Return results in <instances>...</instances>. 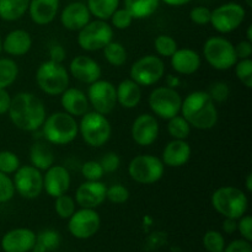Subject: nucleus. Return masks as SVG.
Here are the masks:
<instances>
[{"instance_id":"3c124183","label":"nucleus","mask_w":252,"mask_h":252,"mask_svg":"<svg viewBox=\"0 0 252 252\" xmlns=\"http://www.w3.org/2000/svg\"><path fill=\"white\" fill-rule=\"evenodd\" d=\"M234 48H235V54L238 61L240 59H249L252 56V42L248 41H241L238 44H234Z\"/></svg>"},{"instance_id":"6ab92c4d","label":"nucleus","mask_w":252,"mask_h":252,"mask_svg":"<svg viewBox=\"0 0 252 252\" xmlns=\"http://www.w3.org/2000/svg\"><path fill=\"white\" fill-rule=\"evenodd\" d=\"M68 71L69 75L73 76L75 80L88 84V85L97 81L102 75V69L100 64L91 57L84 56V54L71 59Z\"/></svg>"},{"instance_id":"4468645a","label":"nucleus","mask_w":252,"mask_h":252,"mask_svg":"<svg viewBox=\"0 0 252 252\" xmlns=\"http://www.w3.org/2000/svg\"><path fill=\"white\" fill-rule=\"evenodd\" d=\"M101 226V217L96 209L80 208L68 219V231L73 238L86 240L97 234Z\"/></svg>"},{"instance_id":"6e6d98bb","label":"nucleus","mask_w":252,"mask_h":252,"mask_svg":"<svg viewBox=\"0 0 252 252\" xmlns=\"http://www.w3.org/2000/svg\"><path fill=\"white\" fill-rule=\"evenodd\" d=\"M164 4L169 5V6H184V5H187L189 2H191L192 0H160Z\"/></svg>"},{"instance_id":"a878e982","label":"nucleus","mask_w":252,"mask_h":252,"mask_svg":"<svg viewBox=\"0 0 252 252\" xmlns=\"http://www.w3.org/2000/svg\"><path fill=\"white\" fill-rule=\"evenodd\" d=\"M32 37L26 30L16 29L10 31L2 39V51L10 57L26 56L32 48Z\"/></svg>"},{"instance_id":"5701e85b","label":"nucleus","mask_w":252,"mask_h":252,"mask_svg":"<svg viewBox=\"0 0 252 252\" xmlns=\"http://www.w3.org/2000/svg\"><path fill=\"white\" fill-rule=\"evenodd\" d=\"M170 64L175 73L180 75H192L201 68L202 57L198 52L191 48H177L170 57Z\"/></svg>"},{"instance_id":"423d86ee","label":"nucleus","mask_w":252,"mask_h":252,"mask_svg":"<svg viewBox=\"0 0 252 252\" xmlns=\"http://www.w3.org/2000/svg\"><path fill=\"white\" fill-rule=\"evenodd\" d=\"M79 134L91 148H101L110 140L112 126L105 115L88 111L79 122Z\"/></svg>"},{"instance_id":"ea45409f","label":"nucleus","mask_w":252,"mask_h":252,"mask_svg":"<svg viewBox=\"0 0 252 252\" xmlns=\"http://www.w3.org/2000/svg\"><path fill=\"white\" fill-rule=\"evenodd\" d=\"M21 166L19 157L10 150L0 152V172L6 175H14Z\"/></svg>"},{"instance_id":"2eb2a0df","label":"nucleus","mask_w":252,"mask_h":252,"mask_svg":"<svg viewBox=\"0 0 252 252\" xmlns=\"http://www.w3.org/2000/svg\"><path fill=\"white\" fill-rule=\"evenodd\" d=\"M86 96L94 111L101 115H110L117 106L116 86L108 80L98 79L95 83L90 84Z\"/></svg>"},{"instance_id":"de8ad7c7","label":"nucleus","mask_w":252,"mask_h":252,"mask_svg":"<svg viewBox=\"0 0 252 252\" xmlns=\"http://www.w3.org/2000/svg\"><path fill=\"white\" fill-rule=\"evenodd\" d=\"M100 164L102 166L103 171L107 174H112V172L117 171L121 166V158L120 155L116 153L110 152L107 154L103 155L100 160Z\"/></svg>"},{"instance_id":"37998d69","label":"nucleus","mask_w":252,"mask_h":252,"mask_svg":"<svg viewBox=\"0 0 252 252\" xmlns=\"http://www.w3.org/2000/svg\"><path fill=\"white\" fill-rule=\"evenodd\" d=\"M81 175L86 181H100L105 175V171H103L100 161L89 160V161L84 162L81 166Z\"/></svg>"},{"instance_id":"79ce46f5","label":"nucleus","mask_w":252,"mask_h":252,"mask_svg":"<svg viewBox=\"0 0 252 252\" xmlns=\"http://www.w3.org/2000/svg\"><path fill=\"white\" fill-rule=\"evenodd\" d=\"M129 199V191L123 185L117 184L107 187L106 191V201H110L113 204H123Z\"/></svg>"},{"instance_id":"58836bf2","label":"nucleus","mask_w":252,"mask_h":252,"mask_svg":"<svg viewBox=\"0 0 252 252\" xmlns=\"http://www.w3.org/2000/svg\"><path fill=\"white\" fill-rule=\"evenodd\" d=\"M235 69V75L238 80L243 84L245 88H252V61L249 59H240L233 66Z\"/></svg>"},{"instance_id":"393cba45","label":"nucleus","mask_w":252,"mask_h":252,"mask_svg":"<svg viewBox=\"0 0 252 252\" xmlns=\"http://www.w3.org/2000/svg\"><path fill=\"white\" fill-rule=\"evenodd\" d=\"M61 106L64 112L73 117H81L89 111L88 96L78 88H68L61 94Z\"/></svg>"},{"instance_id":"864d4df0","label":"nucleus","mask_w":252,"mask_h":252,"mask_svg":"<svg viewBox=\"0 0 252 252\" xmlns=\"http://www.w3.org/2000/svg\"><path fill=\"white\" fill-rule=\"evenodd\" d=\"M11 96L6 89H0V116L6 115L11 105Z\"/></svg>"},{"instance_id":"7ed1b4c3","label":"nucleus","mask_w":252,"mask_h":252,"mask_svg":"<svg viewBox=\"0 0 252 252\" xmlns=\"http://www.w3.org/2000/svg\"><path fill=\"white\" fill-rule=\"evenodd\" d=\"M44 140L52 145H68L79 134V123L75 117L64 111L53 112L47 116L41 127Z\"/></svg>"},{"instance_id":"4c0bfd02","label":"nucleus","mask_w":252,"mask_h":252,"mask_svg":"<svg viewBox=\"0 0 252 252\" xmlns=\"http://www.w3.org/2000/svg\"><path fill=\"white\" fill-rule=\"evenodd\" d=\"M203 248L207 252H223L225 248V239L218 230H208L203 235Z\"/></svg>"},{"instance_id":"9b49d317","label":"nucleus","mask_w":252,"mask_h":252,"mask_svg":"<svg viewBox=\"0 0 252 252\" xmlns=\"http://www.w3.org/2000/svg\"><path fill=\"white\" fill-rule=\"evenodd\" d=\"M165 75V63L162 58L155 54H147L132 64L129 79L143 88H149L159 83Z\"/></svg>"},{"instance_id":"09e8293b","label":"nucleus","mask_w":252,"mask_h":252,"mask_svg":"<svg viewBox=\"0 0 252 252\" xmlns=\"http://www.w3.org/2000/svg\"><path fill=\"white\" fill-rule=\"evenodd\" d=\"M238 231L241 238L248 241H252V217L244 214L238 219Z\"/></svg>"},{"instance_id":"c756f323","label":"nucleus","mask_w":252,"mask_h":252,"mask_svg":"<svg viewBox=\"0 0 252 252\" xmlns=\"http://www.w3.org/2000/svg\"><path fill=\"white\" fill-rule=\"evenodd\" d=\"M160 2V0H125V7L130 12L133 19L143 20L155 14Z\"/></svg>"},{"instance_id":"49530a36","label":"nucleus","mask_w":252,"mask_h":252,"mask_svg":"<svg viewBox=\"0 0 252 252\" xmlns=\"http://www.w3.org/2000/svg\"><path fill=\"white\" fill-rule=\"evenodd\" d=\"M211 14L212 10L209 7L198 5L189 11V20L198 26H206L211 22Z\"/></svg>"},{"instance_id":"f3484780","label":"nucleus","mask_w":252,"mask_h":252,"mask_svg":"<svg viewBox=\"0 0 252 252\" xmlns=\"http://www.w3.org/2000/svg\"><path fill=\"white\" fill-rule=\"evenodd\" d=\"M106 191L107 186L103 182L85 181L76 189L74 199L80 208L96 209L105 203Z\"/></svg>"},{"instance_id":"9d476101","label":"nucleus","mask_w":252,"mask_h":252,"mask_svg":"<svg viewBox=\"0 0 252 252\" xmlns=\"http://www.w3.org/2000/svg\"><path fill=\"white\" fill-rule=\"evenodd\" d=\"M113 39V29L105 20L95 19L78 31L79 47L85 52H97Z\"/></svg>"},{"instance_id":"dca6fc26","label":"nucleus","mask_w":252,"mask_h":252,"mask_svg":"<svg viewBox=\"0 0 252 252\" xmlns=\"http://www.w3.org/2000/svg\"><path fill=\"white\" fill-rule=\"evenodd\" d=\"M160 127L158 118L152 113H142L137 116L130 127L133 142L139 147H150L159 138Z\"/></svg>"},{"instance_id":"c85d7f7f","label":"nucleus","mask_w":252,"mask_h":252,"mask_svg":"<svg viewBox=\"0 0 252 252\" xmlns=\"http://www.w3.org/2000/svg\"><path fill=\"white\" fill-rule=\"evenodd\" d=\"M30 0H0V19L17 21L26 15Z\"/></svg>"},{"instance_id":"412c9836","label":"nucleus","mask_w":252,"mask_h":252,"mask_svg":"<svg viewBox=\"0 0 252 252\" xmlns=\"http://www.w3.org/2000/svg\"><path fill=\"white\" fill-rule=\"evenodd\" d=\"M61 24L68 31L78 32L91 21V14L83 1L69 2L61 12Z\"/></svg>"},{"instance_id":"f704fd0d","label":"nucleus","mask_w":252,"mask_h":252,"mask_svg":"<svg viewBox=\"0 0 252 252\" xmlns=\"http://www.w3.org/2000/svg\"><path fill=\"white\" fill-rule=\"evenodd\" d=\"M177 42L169 34H159L154 39V49L160 58H170L177 51Z\"/></svg>"},{"instance_id":"c03bdc74","label":"nucleus","mask_w":252,"mask_h":252,"mask_svg":"<svg viewBox=\"0 0 252 252\" xmlns=\"http://www.w3.org/2000/svg\"><path fill=\"white\" fill-rule=\"evenodd\" d=\"M208 95L211 96L212 100L216 103H223L230 96V88L224 81H217V83L212 84L209 91H207Z\"/></svg>"},{"instance_id":"a211bd4d","label":"nucleus","mask_w":252,"mask_h":252,"mask_svg":"<svg viewBox=\"0 0 252 252\" xmlns=\"http://www.w3.org/2000/svg\"><path fill=\"white\" fill-rule=\"evenodd\" d=\"M71 177L68 169L62 165H52L43 174V191L52 198L68 193Z\"/></svg>"},{"instance_id":"2f4dec72","label":"nucleus","mask_w":252,"mask_h":252,"mask_svg":"<svg viewBox=\"0 0 252 252\" xmlns=\"http://www.w3.org/2000/svg\"><path fill=\"white\" fill-rule=\"evenodd\" d=\"M102 52L106 62L110 65L116 66V68H120V66L125 65L126 62H127V49H126V47L121 42L113 41L112 39L110 43L103 47Z\"/></svg>"},{"instance_id":"680f3d73","label":"nucleus","mask_w":252,"mask_h":252,"mask_svg":"<svg viewBox=\"0 0 252 252\" xmlns=\"http://www.w3.org/2000/svg\"><path fill=\"white\" fill-rule=\"evenodd\" d=\"M2 52V38H1V36H0V53H1Z\"/></svg>"},{"instance_id":"8fccbe9b","label":"nucleus","mask_w":252,"mask_h":252,"mask_svg":"<svg viewBox=\"0 0 252 252\" xmlns=\"http://www.w3.org/2000/svg\"><path fill=\"white\" fill-rule=\"evenodd\" d=\"M223 252H252L251 241L245 239H236L225 245Z\"/></svg>"},{"instance_id":"aec40b11","label":"nucleus","mask_w":252,"mask_h":252,"mask_svg":"<svg viewBox=\"0 0 252 252\" xmlns=\"http://www.w3.org/2000/svg\"><path fill=\"white\" fill-rule=\"evenodd\" d=\"M36 233L29 228H15L4 234L0 245L4 252H31Z\"/></svg>"},{"instance_id":"bf43d9fd","label":"nucleus","mask_w":252,"mask_h":252,"mask_svg":"<svg viewBox=\"0 0 252 252\" xmlns=\"http://www.w3.org/2000/svg\"><path fill=\"white\" fill-rule=\"evenodd\" d=\"M246 39L252 42V26L251 25L248 27V31H246Z\"/></svg>"},{"instance_id":"4d7b16f0","label":"nucleus","mask_w":252,"mask_h":252,"mask_svg":"<svg viewBox=\"0 0 252 252\" xmlns=\"http://www.w3.org/2000/svg\"><path fill=\"white\" fill-rule=\"evenodd\" d=\"M180 84H181V80L179 79V76L167 75L166 86H169V88H172V89H176Z\"/></svg>"},{"instance_id":"20e7f679","label":"nucleus","mask_w":252,"mask_h":252,"mask_svg":"<svg viewBox=\"0 0 252 252\" xmlns=\"http://www.w3.org/2000/svg\"><path fill=\"white\" fill-rule=\"evenodd\" d=\"M211 203L214 211L224 218L239 219L249 208L248 194L234 186H221L213 192Z\"/></svg>"},{"instance_id":"f8f14e48","label":"nucleus","mask_w":252,"mask_h":252,"mask_svg":"<svg viewBox=\"0 0 252 252\" xmlns=\"http://www.w3.org/2000/svg\"><path fill=\"white\" fill-rule=\"evenodd\" d=\"M246 17V9L235 1L224 2L212 10L211 22L217 32L228 34L238 30Z\"/></svg>"},{"instance_id":"4be33fe9","label":"nucleus","mask_w":252,"mask_h":252,"mask_svg":"<svg viewBox=\"0 0 252 252\" xmlns=\"http://www.w3.org/2000/svg\"><path fill=\"white\" fill-rule=\"evenodd\" d=\"M192 155L191 145L187 140L172 139L165 145L161 154V161L167 167H182L189 161Z\"/></svg>"},{"instance_id":"cd10ccee","label":"nucleus","mask_w":252,"mask_h":252,"mask_svg":"<svg viewBox=\"0 0 252 252\" xmlns=\"http://www.w3.org/2000/svg\"><path fill=\"white\" fill-rule=\"evenodd\" d=\"M56 157L49 143L46 140H37L30 148V162L39 171H46L54 165Z\"/></svg>"},{"instance_id":"e433bc0d","label":"nucleus","mask_w":252,"mask_h":252,"mask_svg":"<svg viewBox=\"0 0 252 252\" xmlns=\"http://www.w3.org/2000/svg\"><path fill=\"white\" fill-rule=\"evenodd\" d=\"M61 234L53 229H46L36 234V243L39 244L47 252L54 251L61 245Z\"/></svg>"},{"instance_id":"72a5a7b5","label":"nucleus","mask_w":252,"mask_h":252,"mask_svg":"<svg viewBox=\"0 0 252 252\" xmlns=\"http://www.w3.org/2000/svg\"><path fill=\"white\" fill-rule=\"evenodd\" d=\"M192 127L184 118V116L177 115L167 120V133L172 139L186 140L191 134Z\"/></svg>"},{"instance_id":"ddd939ff","label":"nucleus","mask_w":252,"mask_h":252,"mask_svg":"<svg viewBox=\"0 0 252 252\" xmlns=\"http://www.w3.org/2000/svg\"><path fill=\"white\" fill-rule=\"evenodd\" d=\"M15 192L22 198L34 199L43 192V174L32 165H24L14 174Z\"/></svg>"},{"instance_id":"a19ab883","label":"nucleus","mask_w":252,"mask_h":252,"mask_svg":"<svg viewBox=\"0 0 252 252\" xmlns=\"http://www.w3.org/2000/svg\"><path fill=\"white\" fill-rule=\"evenodd\" d=\"M111 20V26L112 29L116 30H127L132 26L133 16L130 15V12L128 11L126 7H118L115 12L112 14V16L110 17Z\"/></svg>"},{"instance_id":"a18cd8bd","label":"nucleus","mask_w":252,"mask_h":252,"mask_svg":"<svg viewBox=\"0 0 252 252\" xmlns=\"http://www.w3.org/2000/svg\"><path fill=\"white\" fill-rule=\"evenodd\" d=\"M15 187L12 179L6 174L0 172V203H7L15 196Z\"/></svg>"},{"instance_id":"603ef678","label":"nucleus","mask_w":252,"mask_h":252,"mask_svg":"<svg viewBox=\"0 0 252 252\" xmlns=\"http://www.w3.org/2000/svg\"><path fill=\"white\" fill-rule=\"evenodd\" d=\"M49 59L53 62H57V63H63L64 59L66 58V52L65 49L63 48L61 43H53L49 46L48 49Z\"/></svg>"},{"instance_id":"f03ea898","label":"nucleus","mask_w":252,"mask_h":252,"mask_svg":"<svg viewBox=\"0 0 252 252\" xmlns=\"http://www.w3.org/2000/svg\"><path fill=\"white\" fill-rule=\"evenodd\" d=\"M181 116L192 128L209 130L218 123L219 113L216 102L207 91H193L182 98Z\"/></svg>"},{"instance_id":"5fc2aeb1","label":"nucleus","mask_w":252,"mask_h":252,"mask_svg":"<svg viewBox=\"0 0 252 252\" xmlns=\"http://www.w3.org/2000/svg\"><path fill=\"white\" fill-rule=\"evenodd\" d=\"M221 229L225 234L231 235V234L238 231V219H230V218H224L223 224H221Z\"/></svg>"},{"instance_id":"39448f33","label":"nucleus","mask_w":252,"mask_h":252,"mask_svg":"<svg viewBox=\"0 0 252 252\" xmlns=\"http://www.w3.org/2000/svg\"><path fill=\"white\" fill-rule=\"evenodd\" d=\"M70 75L63 63L48 61L39 64L36 70V84L42 93L48 96H61L69 88Z\"/></svg>"},{"instance_id":"7c9ffc66","label":"nucleus","mask_w":252,"mask_h":252,"mask_svg":"<svg viewBox=\"0 0 252 252\" xmlns=\"http://www.w3.org/2000/svg\"><path fill=\"white\" fill-rule=\"evenodd\" d=\"M121 0H88L86 6L91 16L98 20H110L113 12L120 7Z\"/></svg>"},{"instance_id":"1a4fd4ad","label":"nucleus","mask_w":252,"mask_h":252,"mask_svg":"<svg viewBox=\"0 0 252 252\" xmlns=\"http://www.w3.org/2000/svg\"><path fill=\"white\" fill-rule=\"evenodd\" d=\"M148 105L155 117L161 120H170L180 115L182 105V96L176 89L169 86H158L150 93Z\"/></svg>"},{"instance_id":"052dcab7","label":"nucleus","mask_w":252,"mask_h":252,"mask_svg":"<svg viewBox=\"0 0 252 252\" xmlns=\"http://www.w3.org/2000/svg\"><path fill=\"white\" fill-rule=\"evenodd\" d=\"M245 4L248 7H251L252 6V0H245Z\"/></svg>"},{"instance_id":"13d9d810","label":"nucleus","mask_w":252,"mask_h":252,"mask_svg":"<svg viewBox=\"0 0 252 252\" xmlns=\"http://www.w3.org/2000/svg\"><path fill=\"white\" fill-rule=\"evenodd\" d=\"M245 186H246V191L250 193V192L252 191V174H249L248 176H246Z\"/></svg>"},{"instance_id":"c9c22d12","label":"nucleus","mask_w":252,"mask_h":252,"mask_svg":"<svg viewBox=\"0 0 252 252\" xmlns=\"http://www.w3.org/2000/svg\"><path fill=\"white\" fill-rule=\"evenodd\" d=\"M54 201V211H56L57 216L62 219H66L68 220L74 212L76 211V202L69 194H62V196L56 197Z\"/></svg>"},{"instance_id":"6e6552de","label":"nucleus","mask_w":252,"mask_h":252,"mask_svg":"<svg viewBox=\"0 0 252 252\" xmlns=\"http://www.w3.org/2000/svg\"><path fill=\"white\" fill-rule=\"evenodd\" d=\"M165 165L155 155L140 154L133 158L128 164V175L139 185H154L162 179Z\"/></svg>"},{"instance_id":"b1692460","label":"nucleus","mask_w":252,"mask_h":252,"mask_svg":"<svg viewBox=\"0 0 252 252\" xmlns=\"http://www.w3.org/2000/svg\"><path fill=\"white\" fill-rule=\"evenodd\" d=\"M59 6L61 0H30L27 12L33 24L46 26L56 20Z\"/></svg>"},{"instance_id":"0eeeda50","label":"nucleus","mask_w":252,"mask_h":252,"mask_svg":"<svg viewBox=\"0 0 252 252\" xmlns=\"http://www.w3.org/2000/svg\"><path fill=\"white\" fill-rule=\"evenodd\" d=\"M203 58L213 69L225 71L238 62L234 44L223 36H212L203 44Z\"/></svg>"},{"instance_id":"bb28decb","label":"nucleus","mask_w":252,"mask_h":252,"mask_svg":"<svg viewBox=\"0 0 252 252\" xmlns=\"http://www.w3.org/2000/svg\"><path fill=\"white\" fill-rule=\"evenodd\" d=\"M117 103L123 108L132 110L135 108L142 101V86L138 85L132 79H125L116 86Z\"/></svg>"},{"instance_id":"473e14b6","label":"nucleus","mask_w":252,"mask_h":252,"mask_svg":"<svg viewBox=\"0 0 252 252\" xmlns=\"http://www.w3.org/2000/svg\"><path fill=\"white\" fill-rule=\"evenodd\" d=\"M19 66L11 58H0V89H7L16 81Z\"/></svg>"},{"instance_id":"f257e3e1","label":"nucleus","mask_w":252,"mask_h":252,"mask_svg":"<svg viewBox=\"0 0 252 252\" xmlns=\"http://www.w3.org/2000/svg\"><path fill=\"white\" fill-rule=\"evenodd\" d=\"M7 115L12 125L24 132H36L41 129L47 117L46 107L41 98L26 91L16 94L11 98Z\"/></svg>"}]
</instances>
